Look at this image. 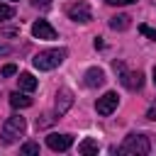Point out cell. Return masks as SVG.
<instances>
[{
  "mask_svg": "<svg viewBox=\"0 0 156 156\" xmlns=\"http://www.w3.org/2000/svg\"><path fill=\"white\" fill-rule=\"evenodd\" d=\"M117 151L122 156H146L151 151V144H149V136L144 134H129Z\"/></svg>",
  "mask_w": 156,
  "mask_h": 156,
  "instance_id": "6da1fadb",
  "label": "cell"
},
{
  "mask_svg": "<svg viewBox=\"0 0 156 156\" xmlns=\"http://www.w3.org/2000/svg\"><path fill=\"white\" fill-rule=\"evenodd\" d=\"M24 129H27L24 117H20V115L7 117V122L2 124V132H0V141H2L5 146H10V144H15V141L24 134Z\"/></svg>",
  "mask_w": 156,
  "mask_h": 156,
  "instance_id": "7a4b0ae2",
  "label": "cell"
},
{
  "mask_svg": "<svg viewBox=\"0 0 156 156\" xmlns=\"http://www.w3.org/2000/svg\"><path fill=\"white\" fill-rule=\"evenodd\" d=\"M66 49H46V51H39L34 58H32V63H34V68H39V71H51V68H56L63 58H66Z\"/></svg>",
  "mask_w": 156,
  "mask_h": 156,
  "instance_id": "3957f363",
  "label": "cell"
},
{
  "mask_svg": "<svg viewBox=\"0 0 156 156\" xmlns=\"http://www.w3.org/2000/svg\"><path fill=\"white\" fill-rule=\"evenodd\" d=\"M115 71L119 73V83H122L127 90H141V85H144L141 71H127L124 63H117V61H115Z\"/></svg>",
  "mask_w": 156,
  "mask_h": 156,
  "instance_id": "277c9868",
  "label": "cell"
},
{
  "mask_svg": "<svg viewBox=\"0 0 156 156\" xmlns=\"http://www.w3.org/2000/svg\"><path fill=\"white\" fill-rule=\"evenodd\" d=\"M68 17L73 20V22H80V24H85V22H90L93 20V12H90V5L88 2H73V5H68Z\"/></svg>",
  "mask_w": 156,
  "mask_h": 156,
  "instance_id": "5b68a950",
  "label": "cell"
},
{
  "mask_svg": "<svg viewBox=\"0 0 156 156\" xmlns=\"http://www.w3.org/2000/svg\"><path fill=\"white\" fill-rule=\"evenodd\" d=\"M117 105H119V98H117V93H105L102 98H98V102H95V110H98V115H102V117H107V115H112L115 110H117Z\"/></svg>",
  "mask_w": 156,
  "mask_h": 156,
  "instance_id": "8992f818",
  "label": "cell"
},
{
  "mask_svg": "<svg viewBox=\"0 0 156 156\" xmlns=\"http://www.w3.org/2000/svg\"><path fill=\"white\" fill-rule=\"evenodd\" d=\"M73 144V136L71 134H49L46 136V146L51 151H68Z\"/></svg>",
  "mask_w": 156,
  "mask_h": 156,
  "instance_id": "52a82bcc",
  "label": "cell"
},
{
  "mask_svg": "<svg viewBox=\"0 0 156 156\" xmlns=\"http://www.w3.org/2000/svg\"><path fill=\"white\" fill-rule=\"evenodd\" d=\"M32 34L37 37V39H44V41H51V39H56V29L46 22V20H37L34 24H32Z\"/></svg>",
  "mask_w": 156,
  "mask_h": 156,
  "instance_id": "ba28073f",
  "label": "cell"
},
{
  "mask_svg": "<svg viewBox=\"0 0 156 156\" xmlns=\"http://www.w3.org/2000/svg\"><path fill=\"white\" fill-rule=\"evenodd\" d=\"M71 105H73V93H71L68 88H61V90L56 93V115H58V117L66 115Z\"/></svg>",
  "mask_w": 156,
  "mask_h": 156,
  "instance_id": "9c48e42d",
  "label": "cell"
},
{
  "mask_svg": "<svg viewBox=\"0 0 156 156\" xmlns=\"http://www.w3.org/2000/svg\"><path fill=\"white\" fill-rule=\"evenodd\" d=\"M83 78H85V85L88 88H100L105 83V71L102 68H88Z\"/></svg>",
  "mask_w": 156,
  "mask_h": 156,
  "instance_id": "30bf717a",
  "label": "cell"
},
{
  "mask_svg": "<svg viewBox=\"0 0 156 156\" xmlns=\"http://www.w3.org/2000/svg\"><path fill=\"white\" fill-rule=\"evenodd\" d=\"M10 105H12L15 110H24V107L32 105V98L24 95V93H12V95H10Z\"/></svg>",
  "mask_w": 156,
  "mask_h": 156,
  "instance_id": "8fae6325",
  "label": "cell"
},
{
  "mask_svg": "<svg viewBox=\"0 0 156 156\" xmlns=\"http://www.w3.org/2000/svg\"><path fill=\"white\" fill-rule=\"evenodd\" d=\"M17 83H20V90H24V93H32V90L37 88V78H34L32 73H20Z\"/></svg>",
  "mask_w": 156,
  "mask_h": 156,
  "instance_id": "7c38bea8",
  "label": "cell"
},
{
  "mask_svg": "<svg viewBox=\"0 0 156 156\" xmlns=\"http://www.w3.org/2000/svg\"><path fill=\"white\" fill-rule=\"evenodd\" d=\"M98 151H100V146H98L95 139H83L78 144V154L80 156H90V154H98Z\"/></svg>",
  "mask_w": 156,
  "mask_h": 156,
  "instance_id": "4fadbf2b",
  "label": "cell"
},
{
  "mask_svg": "<svg viewBox=\"0 0 156 156\" xmlns=\"http://www.w3.org/2000/svg\"><path fill=\"white\" fill-rule=\"evenodd\" d=\"M129 20H132L129 15H115V17L110 20V27H112L115 32H122V29L129 27Z\"/></svg>",
  "mask_w": 156,
  "mask_h": 156,
  "instance_id": "5bb4252c",
  "label": "cell"
},
{
  "mask_svg": "<svg viewBox=\"0 0 156 156\" xmlns=\"http://www.w3.org/2000/svg\"><path fill=\"white\" fill-rule=\"evenodd\" d=\"M20 154H22V156H37V154H39V144H34V141H27V144L20 149Z\"/></svg>",
  "mask_w": 156,
  "mask_h": 156,
  "instance_id": "9a60e30c",
  "label": "cell"
},
{
  "mask_svg": "<svg viewBox=\"0 0 156 156\" xmlns=\"http://www.w3.org/2000/svg\"><path fill=\"white\" fill-rule=\"evenodd\" d=\"M15 17V7L12 5H5V2H0V22H5V20H12Z\"/></svg>",
  "mask_w": 156,
  "mask_h": 156,
  "instance_id": "2e32d148",
  "label": "cell"
},
{
  "mask_svg": "<svg viewBox=\"0 0 156 156\" xmlns=\"http://www.w3.org/2000/svg\"><path fill=\"white\" fill-rule=\"evenodd\" d=\"M139 32H141L144 37H149L151 41H156V29H151L149 24H139Z\"/></svg>",
  "mask_w": 156,
  "mask_h": 156,
  "instance_id": "e0dca14e",
  "label": "cell"
},
{
  "mask_svg": "<svg viewBox=\"0 0 156 156\" xmlns=\"http://www.w3.org/2000/svg\"><path fill=\"white\" fill-rule=\"evenodd\" d=\"M0 73H2L5 78H7V76H15V73H17V66H15V63H7V66H2Z\"/></svg>",
  "mask_w": 156,
  "mask_h": 156,
  "instance_id": "ac0fdd59",
  "label": "cell"
},
{
  "mask_svg": "<svg viewBox=\"0 0 156 156\" xmlns=\"http://www.w3.org/2000/svg\"><path fill=\"white\" fill-rule=\"evenodd\" d=\"M107 5H132V2H136V0H105Z\"/></svg>",
  "mask_w": 156,
  "mask_h": 156,
  "instance_id": "d6986e66",
  "label": "cell"
},
{
  "mask_svg": "<svg viewBox=\"0 0 156 156\" xmlns=\"http://www.w3.org/2000/svg\"><path fill=\"white\" fill-rule=\"evenodd\" d=\"M49 2H51V0H32L34 7H49Z\"/></svg>",
  "mask_w": 156,
  "mask_h": 156,
  "instance_id": "ffe728a7",
  "label": "cell"
},
{
  "mask_svg": "<svg viewBox=\"0 0 156 156\" xmlns=\"http://www.w3.org/2000/svg\"><path fill=\"white\" fill-rule=\"evenodd\" d=\"M146 117H149V119H156V107H151V110L146 112Z\"/></svg>",
  "mask_w": 156,
  "mask_h": 156,
  "instance_id": "44dd1931",
  "label": "cell"
},
{
  "mask_svg": "<svg viewBox=\"0 0 156 156\" xmlns=\"http://www.w3.org/2000/svg\"><path fill=\"white\" fill-rule=\"evenodd\" d=\"M154 83H156V66H154Z\"/></svg>",
  "mask_w": 156,
  "mask_h": 156,
  "instance_id": "7402d4cb",
  "label": "cell"
}]
</instances>
